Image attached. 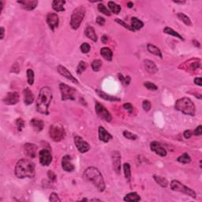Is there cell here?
Instances as JSON below:
<instances>
[{
  "mask_svg": "<svg viewBox=\"0 0 202 202\" xmlns=\"http://www.w3.org/2000/svg\"><path fill=\"white\" fill-rule=\"evenodd\" d=\"M49 136L54 141H61L66 137L65 128L59 122H55L49 128Z\"/></svg>",
  "mask_w": 202,
  "mask_h": 202,
  "instance_id": "8992f818",
  "label": "cell"
},
{
  "mask_svg": "<svg viewBox=\"0 0 202 202\" xmlns=\"http://www.w3.org/2000/svg\"><path fill=\"white\" fill-rule=\"evenodd\" d=\"M170 189L173 191H178V192L183 193V194H186V195L190 196V197H193V198H196L197 197V194H196V192L194 190L190 189L189 187H187L186 185H183L179 181H172L170 182Z\"/></svg>",
  "mask_w": 202,
  "mask_h": 202,
  "instance_id": "52a82bcc",
  "label": "cell"
},
{
  "mask_svg": "<svg viewBox=\"0 0 202 202\" xmlns=\"http://www.w3.org/2000/svg\"><path fill=\"white\" fill-rule=\"evenodd\" d=\"M194 83L196 84V85H199V86H201L202 84H201V77H196L195 79H194Z\"/></svg>",
  "mask_w": 202,
  "mask_h": 202,
  "instance_id": "11a10c76",
  "label": "cell"
},
{
  "mask_svg": "<svg viewBox=\"0 0 202 202\" xmlns=\"http://www.w3.org/2000/svg\"><path fill=\"white\" fill-rule=\"evenodd\" d=\"M144 65H145V69L146 71L149 74H155L157 71H158V68H157L156 65H155V62L153 61L149 60V59H146V60L144 61Z\"/></svg>",
  "mask_w": 202,
  "mask_h": 202,
  "instance_id": "7402d4cb",
  "label": "cell"
},
{
  "mask_svg": "<svg viewBox=\"0 0 202 202\" xmlns=\"http://www.w3.org/2000/svg\"><path fill=\"white\" fill-rule=\"evenodd\" d=\"M118 77H119V81H120L122 82V85H130V83H131V77H130V76H126V77H124V76L122 75V74H118Z\"/></svg>",
  "mask_w": 202,
  "mask_h": 202,
  "instance_id": "ab89813d",
  "label": "cell"
},
{
  "mask_svg": "<svg viewBox=\"0 0 202 202\" xmlns=\"http://www.w3.org/2000/svg\"><path fill=\"white\" fill-rule=\"evenodd\" d=\"M37 147L36 145L31 143H26L24 145V152L28 157L34 159L37 155Z\"/></svg>",
  "mask_w": 202,
  "mask_h": 202,
  "instance_id": "e0dca14e",
  "label": "cell"
},
{
  "mask_svg": "<svg viewBox=\"0 0 202 202\" xmlns=\"http://www.w3.org/2000/svg\"><path fill=\"white\" fill-rule=\"evenodd\" d=\"M19 4L22 5L25 10H32L37 7L38 5V1H34V0H25V1H17Z\"/></svg>",
  "mask_w": 202,
  "mask_h": 202,
  "instance_id": "44dd1931",
  "label": "cell"
},
{
  "mask_svg": "<svg viewBox=\"0 0 202 202\" xmlns=\"http://www.w3.org/2000/svg\"><path fill=\"white\" fill-rule=\"evenodd\" d=\"M173 2L177 4H184L185 2V1H173Z\"/></svg>",
  "mask_w": 202,
  "mask_h": 202,
  "instance_id": "94428289",
  "label": "cell"
},
{
  "mask_svg": "<svg viewBox=\"0 0 202 202\" xmlns=\"http://www.w3.org/2000/svg\"><path fill=\"white\" fill-rule=\"evenodd\" d=\"M150 149L152 152H155V154L159 155L160 156L164 157L167 155V152L165 148L164 147L162 144L159 141H152L150 144Z\"/></svg>",
  "mask_w": 202,
  "mask_h": 202,
  "instance_id": "7c38bea8",
  "label": "cell"
},
{
  "mask_svg": "<svg viewBox=\"0 0 202 202\" xmlns=\"http://www.w3.org/2000/svg\"><path fill=\"white\" fill-rule=\"evenodd\" d=\"M96 92L97 95H98L99 96L101 97V98L104 99V100H107V101H111V102H118V101H120L121 100L120 99L118 98V97L111 96L110 95H107V93H105V92H103V91L101 90H98V89H96Z\"/></svg>",
  "mask_w": 202,
  "mask_h": 202,
  "instance_id": "d4e9b609",
  "label": "cell"
},
{
  "mask_svg": "<svg viewBox=\"0 0 202 202\" xmlns=\"http://www.w3.org/2000/svg\"><path fill=\"white\" fill-rule=\"evenodd\" d=\"M164 32H165V33L168 34V35L173 36V37H177V38L180 39L181 40H184V39L182 38V37L180 35V34L178 33V32H175L173 28H170V27H165V28H164Z\"/></svg>",
  "mask_w": 202,
  "mask_h": 202,
  "instance_id": "836d02e7",
  "label": "cell"
},
{
  "mask_svg": "<svg viewBox=\"0 0 202 202\" xmlns=\"http://www.w3.org/2000/svg\"><path fill=\"white\" fill-rule=\"evenodd\" d=\"M91 201H94V200H96V201H101V200H100V199H96V198H94V199H91Z\"/></svg>",
  "mask_w": 202,
  "mask_h": 202,
  "instance_id": "6125c7cd",
  "label": "cell"
},
{
  "mask_svg": "<svg viewBox=\"0 0 202 202\" xmlns=\"http://www.w3.org/2000/svg\"><path fill=\"white\" fill-rule=\"evenodd\" d=\"M115 22H117V23H119V25H122V26H123L124 28H127V29H128V30H131V31H133V32H134V29H133L132 27H131V25H127V24H126L125 22H123V21L119 20V18H116V19H115Z\"/></svg>",
  "mask_w": 202,
  "mask_h": 202,
  "instance_id": "bcb514c9",
  "label": "cell"
},
{
  "mask_svg": "<svg viewBox=\"0 0 202 202\" xmlns=\"http://www.w3.org/2000/svg\"><path fill=\"white\" fill-rule=\"evenodd\" d=\"M153 179H154V180L155 181V182H156L158 185H160V186L167 187V185H168V182H167V180L165 179V178L154 175Z\"/></svg>",
  "mask_w": 202,
  "mask_h": 202,
  "instance_id": "1f68e13d",
  "label": "cell"
},
{
  "mask_svg": "<svg viewBox=\"0 0 202 202\" xmlns=\"http://www.w3.org/2000/svg\"><path fill=\"white\" fill-rule=\"evenodd\" d=\"M57 70H58V72H59L61 75L63 76L64 77L67 78L68 80H70V81H72L73 83H75V84L79 83L78 80H77V78H75L74 76H73V74H72L65 67H63V66L62 65L58 66V67H57Z\"/></svg>",
  "mask_w": 202,
  "mask_h": 202,
  "instance_id": "9a60e30c",
  "label": "cell"
},
{
  "mask_svg": "<svg viewBox=\"0 0 202 202\" xmlns=\"http://www.w3.org/2000/svg\"><path fill=\"white\" fill-rule=\"evenodd\" d=\"M16 177L18 179L33 178L35 176V164L27 159H22L17 161L14 169Z\"/></svg>",
  "mask_w": 202,
  "mask_h": 202,
  "instance_id": "7a4b0ae2",
  "label": "cell"
},
{
  "mask_svg": "<svg viewBox=\"0 0 202 202\" xmlns=\"http://www.w3.org/2000/svg\"><path fill=\"white\" fill-rule=\"evenodd\" d=\"M59 89H60L62 101H66L67 100H76L77 91H76V89L74 88L70 87V86H69V85H66L64 83H60L59 84Z\"/></svg>",
  "mask_w": 202,
  "mask_h": 202,
  "instance_id": "ba28073f",
  "label": "cell"
},
{
  "mask_svg": "<svg viewBox=\"0 0 202 202\" xmlns=\"http://www.w3.org/2000/svg\"><path fill=\"white\" fill-rule=\"evenodd\" d=\"M127 7H128L129 8H132V7H134V3H133L132 2H129L128 3H127Z\"/></svg>",
  "mask_w": 202,
  "mask_h": 202,
  "instance_id": "91938a15",
  "label": "cell"
},
{
  "mask_svg": "<svg viewBox=\"0 0 202 202\" xmlns=\"http://www.w3.org/2000/svg\"><path fill=\"white\" fill-rule=\"evenodd\" d=\"M20 100V96L17 92H10L7 94L2 101L7 105H14L17 104Z\"/></svg>",
  "mask_w": 202,
  "mask_h": 202,
  "instance_id": "5bb4252c",
  "label": "cell"
},
{
  "mask_svg": "<svg viewBox=\"0 0 202 202\" xmlns=\"http://www.w3.org/2000/svg\"><path fill=\"white\" fill-rule=\"evenodd\" d=\"M80 49H81V51L82 53L86 54V53H89V52H90L91 47H90V45L88 44V43H83V44L81 45Z\"/></svg>",
  "mask_w": 202,
  "mask_h": 202,
  "instance_id": "f6af8a7d",
  "label": "cell"
},
{
  "mask_svg": "<svg viewBox=\"0 0 202 202\" xmlns=\"http://www.w3.org/2000/svg\"><path fill=\"white\" fill-rule=\"evenodd\" d=\"M0 33H1V37H0V39L2 40L4 38V36H5V28L3 27H1L0 28Z\"/></svg>",
  "mask_w": 202,
  "mask_h": 202,
  "instance_id": "9f6ffc18",
  "label": "cell"
},
{
  "mask_svg": "<svg viewBox=\"0 0 202 202\" xmlns=\"http://www.w3.org/2000/svg\"><path fill=\"white\" fill-rule=\"evenodd\" d=\"M62 167L65 171L72 172L74 170L75 167L72 163L71 157L68 155H66L62 159Z\"/></svg>",
  "mask_w": 202,
  "mask_h": 202,
  "instance_id": "ac0fdd59",
  "label": "cell"
},
{
  "mask_svg": "<svg viewBox=\"0 0 202 202\" xmlns=\"http://www.w3.org/2000/svg\"><path fill=\"white\" fill-rule=\"evenodd\" d=\"M47 177H48L49 181H50L51 182H55V181H56L57 176L55 175V174L52 170H48V171H47Z\"/></svg>",
  "mask_w": 202,
  "mask_h": 202,
  "instance_id": "c3c4849f",
  "label": "cell"
},
{
  "mask_svg": "<svg viewBox=\"0 0 202 202\" xmlns=\"http://www.w3.org/2000/svg\"><path fill=\"white\" fill-rule=\"evenodd\" d=\"M39 158H40V163L43 166H49L52 161V152L48 149H42L39 152Z\"/></svg>",
  "mask_w": 202,
  "mask_h": 202,
  "instance_id": "8fae6325",
  "label": "cell"
},
{
  "mask_svg": "<svg viewBox=\"0 0 202 202\" xmlns=\"http://www.w3.org/2000/svg\"><path fill=\"white\" fill-rule=\"evenodd\" d=\"M193 44H194V46H196V47H200V43H199V42L197 41V40H193Z\"/></svg>",
  "mask_w": 202,
  "mask_h": 202,
  "instance_id": "680465c9",
  "label": "cell"
},
{
  "mask_svg": "<svg viewBox=\"0 0 202 202\" xmlns=\"http://www.w3.org/2000/svg\"><path fill=\"white\" fill-rule=\"evenodd\" d=\"M175 107L176 110L182 112L185 115H191V116H194L195 115V105H194L192 100L190 98H187V97L179 99L175 102Z\"/></svg>",
  "mask_w": 202,
  "mask_h": 202,
  "instance_id": "277c9868",
  "label": "cell"
},
{
  "mask_svg": "<svg viewBox=\"0 0 202 202\" xmlns=\"http://www.w3.org/2000/svg\"><path fill=\"white\" fill-rule=\"evenodd\" d=\"M131 27L133 28L134 31L136 30H140V28H143L144 23L140 20H139L137 17H134L131 18Z\"/></svg>",
  "mask_w": 202,
  "mask_h": 202,
  "instance_id": "83f0119b",
  "label": "cell"
},
{
  "mask_svg": "<svg viewBox=\"0 0 202 202\" xmlns=\"http://www.w3.org/2000/svg\"><path fill=\"white\" fill-rule=\"evenodd\" d=\"M92 68L94 71H99L100 69V67H102V62L100 59H95L92 62Z\"/></svg>",
  "mask_w": 202,
  "mask_h": 202,
  "instance_id": "60d3db41",
  "label": "cell"
},
{
  "mask_svg": "<svg viewBox=\"0 0 202 202\" xmlns=\"http://www.w3.org/2000/svg\"><path fill=\"white\" fill-rule=\"evenodd\" d=\"M113 138L111 134L103 126L99 127V139L104 143H107Z\"/></svg>",
  "mask_w": 202,
  "mask_h": 202,
  "instance_id": "d6986e66",
  "label": "cell"
},
{
  "mask_svg": "<svg viewBox=\"0 0 202 202\" xmlns=\"http://www.w3.org/2000/svg\"><path fill=\"white\" fill-rule=\"evenodd\" d=\"M15 124L16 126H17V130H18V131H22L24 127H25V121L22 119H21V118H19V119H17V120H16Z\"/></svg>",
  "mask_w": 202,
  "mask_h": 202,
  "instance_id": "ee69618b",
  "label": "cell"
},
{
  "mask_svg": "<svg viewBox=\"0 0 202 202\" xmlns=\"http://www.w3.org/2000/svg\"><path fill=\"white\" fill-rule=\"evenodd\" d=\"M183 135L185 139H189L190 138L191 136L193 135V132L191 131H190V130H187V131H185V132H184Z\"/></svg>",
  "mask_w": 202,
  "mask_h": 202,
  "instance_id": "db71d44e",
  "label": "cell"
},
{
  "mask_svg": "<svg viewBox=\"0 0 202 202\" xmlns=\"http://www.w3.org/2000/svg\"><path fill=\"white\" fill-rule=\"evenodd\" d=\"M98 10L100 12V13H104V15L106 16H111V11L102 3V2H100L98 5Z\"/></svg>",
  "mask_w": 202,
  "mask_h": 202,
  "instance_id": "8d00e7d4",
  "label": "cell"
},
{
  "mask_svg": "<svg viewBox=\"0 0 202 202\" xmlns=\"http://www.w3.org/2000/svg\"><path fill=\"white\" fill-rule=\"evenodd\" d=\"M147 49L149 51V52H150L151 54H153V55H156V56H159L160 59L163 58L162 53H161V51L157 47H155L153 44H149L147 45Z\"/></svg>",
  "mask_w": 202,
  "mask_h": 202,
  "instance_id": "f1b7e54d",
  "label": "cell"
},
{
  "mask_svg": "<svg viewBox=\"0 0 202 202\" xmlns=\"http://www.w3.org/2000/svg\"><path fill=\"white\" fill-rule=\"evenodd\" d=\"M66 4V1L64 0H54L52 2V8L56 12H62L65 10L64 5Z\"/></svg>",
  "mask_w": 202,
  "mask_h": 202,
  "instance_id": "484cf974",
  "label": "cell"
},
{
  "mask_svg": "<svg viewBox=\"0 0 202 202\" xmlns=\"http://www.w3.org/2000/svg\"><path fill=\"white\" fill-rule=\"evenodd\" d=\"M49 200H50V201H52V202L61 201V199L59 198V196H58V194H55V193H52V194H51Z\"/></svg>",
  "mask_w": 202,
  "mask_h": 202,
  "instance_id": "681fc988",
  "label": "cell"
},
{
  "mask_svg": "<svg viewBox=\"0 0 202 202\" xmlns=\"http://www.w3.org/2000/svg\"><path fill=\"white\" fill-rule=\"evenodd\" d=\"M123 170L125 178L129 182H131V165L128 163H126L123 164Z\"/></svg>",
  "mask_w": 202,
  "mask_h": 202,
  "instance_id": "e575fe53",
  "label": "cell"
},
{
  "mask_svg": "<svg viewBox=\"0 0 202 202\" xmlns=\"http://www.w3.org/2000/svg\"><path fill=\"white\" fill-rule=\"evenodd\" d=\"M85 35L87 38L90 39L91 40H92L93 42H96L97 40H98V37H97L96 33V31L92 26L90 25H88L85 29Z\"/></svg>",
  "mask_w": 202,
  "mask_h": 202,
  "instance_id": "603a6c76",
  "label": "cell"
},
{
  "mask_svg": "<svg viewBox=\"0 0 202 202\" xmlns=\"http://www.w3.org/2000/svg\"><path fill=\"white\" fill-rule=\"evenodd\" d=\"M52 96L53 94L51 88L44 86L40 89L37 100V105H36L37 111L39 113L43 115H48V108L52 100Z\"/></svg>",
  "mask_w": 202,
  "mask_h": 202,
  "instance_id": "6da1fadb",
  "label": "cell"
},
{
  "mask_svg": "<svg viewBox=\"0 0 202 202\" xmlns=\"http://www.w3.org/2000/svg\"><path fill=\"white\" fill-rule=\"evenodd\" d=\"M123 136L126 137V139H129V140H135L137 139V136L136 134H133V133L130 132L128 131H125L123 132Z\"/></svg>",
  "mask_w": 202,
  "mask_h": 202,
  "instance_id": "b9f144b4",
  "label": "cell"
},
{
  "mask_svg": "<svg viewBox=\"0 0 202 202\" xmlns=\"http://www.w3.org/2000/svg\"><path fill=\"white\" fill-rule=\"evenodd\" d=\"M177 161L178 162L181 163V164H186L191 162V158L187 153H183L177 159Z\"/></svg>",
  "mask_w": 202,
  "mask_h": 202,
  "instance_id": "d590c367",
  "label": "cell"
},
{
  "mask_svg": "<svg viewBox=\"0 0 202 202\" xmlns=\"http://www.w3.org/2000/svg\"><path fill=\"white\" fill-rule=\"evenodd\" d=\"M111 160L113 169L117 174L121 172V154L119 151H114L111 153Z\"/></svg>",
  "mask_w": 202,
  "mask_h": 202,
  "instance_id": "4fadbf2b",
  "label": "cell"
},
{
  "mask_svg": "<svg viewBox=\"0 0 202 202\" xmlns=\"http://www.w3.org/2000/svg\"><path fill=\"white\" fill-rule=\"evenodd\" d=\"M85 13H86V10L83 6H79L74 9L70 17V26L74 30L78 29L81 24L83 22Z\"/></svg>",
  "mask_w": 202,
  "mask_h": 202,
  "instance_id": "5b68a950",
  "label": "cell"
},
{
  "mask_svg": "<svg viewBox=\"0 0 202 202\" xmlns=\"http://www.w3.org/2000/svg\"><path fill=\"white\" fill-rule=\"evenodd\" d=\"M142 107H143L144 111H149L151 109V103L149 100H144L142 103Z\"/></svg>",
  "mask_w": 202,
  "mask_h": 202,
  "instance_id": "7dc6e473",
  "label": "cell"
},
{
  "mask_svg": "<svg viewBox=\"0 0 202 202\" xmlns=\"http://www.w3.org/2000/svg\"><path fill=\"white\" fill-rule=\"evenodd\" d=\"M83 177L85 180L91 182L93 185H95L99 191L104 192L105 190V182H104L102 174L99 170V169L94 167H88L84 171Z\"/></svg>",
  "mask_w": 202,
  "mask_h": 202,
  "instance_id": "3957f363",
  "label": "cell"
},
{
  "mask_svg": "<svg viewBox=\"0 0 202 202\" xmlns=\"http://www.w3.org/2000/svg\"><path fill=\"white\" fill-rule=\"evenodd\" d=\"M194 135L196 136H200L202 134V131H201V125H199L196 128V130L194 131Z\"/></svg>",
  "mask_w": 202,
  "mask_h": 202,
  "instance_id": "f5cc1de1",
  "label": "cell"
},
{
  "mask_svg": "<svg viewBox=\"0 0 202 202\" xmlns=\"http://www.w3.org/2000/svg\"><path fill=\"white\" fill-rule=\"evenodd\" d=\"M123 200L125 201H139L140 200V197L136 192H132L126 194Z\"/></svg>",
  "mask_w": 202,
  "mask_h": 202,
  "instance_id": "f546056e",
  "label": "cell"
},
{
  "mask_svg": "<svg viewBox=\"0 0 202 202\" xmlns=\"http://www.w3.org/2000/svg\"><path fill=\"white\" fill-rule=\"evenodd\" d=\"M123 107L125 110L128 111L129 113H132L133 111H134V107H133V105L131 104H130V103H126V104H123Z\"/></svg>",
  "mask_w": 202,
  "mask_h": 202,
  "instance_id": "f907efd6",
  "label": "cell"
},
{
  "mask_svg": "<svg viewBox=\"0 0 202 202\" xmlns=\"http://www.w3.org/2000/svg\"><path fill=\"white\" fill-rule=\"evenodd\" d=\"M46 20H47V25H49V28H50L52 31L55 30V28H57L58 25H59V16L57 15V13H48L47 15V17H46Z\"/></svg>",
  "mask_w": 202,
  "mask_h": 202,
  "instance_id": "2e32d148",
  "label": "cell"
},
{
  "mask_svg": "<svg viewBox=\"0 0 202 202\" xmlns=\"http://www.w3.org/2000/svg\"><path fill=\"white\" fill-rule=\"evenodd\" d=\"M24 103L25 105H30L34 101V94L28 88H25L23 90Z\"/></svg>",
  "mask_w": 202,
  "mask_h": 202,
  "instance_id": "ffe728a7",
  "label": "cell"
},
{
  "mask_svg": "<svg viewBox=\"0 0 202 202\" xmlns=\"http://www.w3.org/2000/svg\"><path fill=\"white\" fill-rule=\"evenodd\" d=\"M105 22H106L105 18H104L103 17L98 16V17H96V23L98 24V25H101V26H103V25H104Z\"/></svg>",
  "mask_w": 202,
  "mask_h": 202,
  "instance_id": "816d5d0a",
  "label": "cell"
},
{
  "mask_svg": "<svg viewBox=\"0 0 202 202\" xmlns=\"http://www.w3.org/2000/svg\"><path fill=\"white\" fill-rule=\"evenodd\" d=\"M177 17H179V20L182 21L187 26H191L192 25V22H191V20L190 19V17L185 15V14H184L183 13H178Z\"/></svg>",
  "mask_w": 202,
  "mask_h": 202,
  "instance_id": "d6a6232c",
  "label": "cell"
},
{
  "mask_svg": "<svg viewBox=\"0 0 202 202\" xmlns=\"http://www.w3.org/2000/svg\"><path fill=\"white\" fill-rule=\"evenodd\" d=\"M87 67H88V64L86 63V62H85V61H81V62H79L78 66H77V74H81L82 73H83V72L85 71V70H86Z\"/></svg>",
  "mask_w": 202,
  "mask_h": 202,
  "instance_id": "74e56055",
  "label": "cell"
},
{
  "mask_svg": "<svg viewBox=\"0 0 202 202\" xmlns=\"http://www.w3.org/2000/svg\"><path fill=\"white\" fill-rule=\"evenodd\" d=\"M74 144H75L77 150L81 153H85L90 149V145L79 136L74 137Z\"/></svg>",
  "mask_w": 202,
  "mask_h": 202,
  "instance_id": "30bf717a",
  "label": "cell"
},
{
  "mask_svg": "<svg viewBox=\"0 0 202 202\" xmlns=\"http://www.w3.org/2000/svg\"><path fill=\"white\" fill-rule=\"evenodd\" d=\"M95 109H96V112L97 115H98L99 117L100 118L103 120L106 121L107 122H111L112 120V117L111 115L110 114V112L107 110L105 107H104L103 104H100L99 102L96 103V106H95Z\"/></svg>",
  "mask_w": 202,
  "mask_h": 202,
  "instance_id": "9c48e42d",
  "label": "cell"
},
{
  "mask_svg": "<svg viewBox=\"0 0 202 202\" xmlns=\"http://www.w3.org/2000/svg\"><path fill=\"white\" fill-rule=\"evenodd\" d=\"M107 40H108V37L106 35H104L102 37H101V41L104 43V44H106L107 42Z\"/></svg>",
  "mask_w": 202,
  "mask_h": 202,
  "instance_id": "6f0895ef",
  "label": "cell"
},
{
  "mask_svg": "<svg viewBox=\"0 0 202 202\" xmlns=\"http://www.w3.org/2000/svg\"><path fill=\"white\" fill-rule=\"evenodd\" d=\"M107 5H108V7L111 10V11L112 13H115V14H119V13H120L121 10H122L120 6L118 5V4L115 3V2H111V1L108 2Z\"/></svg>",
  "mask_w": 202,
  "mask_h": 202,
  "instance_id": "4dcf8cb0",
  "label": "cell"
},
{
  "mask_svg": "<svg viewBox=\"0 0 202 202\" xmlns=\"http://www.w3.org/2000/svg\"><path fill=\"white\" fill-rule=\"evenodd\" d=\"M27 78H28V85H32L34 83V72L31 69L27 70Z\"/></svg>",
  "mask_w": 202,
  "mask_h": 202,
  "instance_id": "f35d334b",
  "label": "cell"
},
{
  "mask_svg": "<svg viewBox=\"0 0 202 202\" xmlns=\"http://www.w3.org/2000/svg\"><path fill=\"white\" fill-rule=\"evenodd\" d=\"M30 124L32 126L34 131L36 132H40L43 131V129L44 127V122L41 120V119H31Z\"/></svg>",
  "mask_w": 202,
  "mask_h": 202,
  "instance_id": "cb8c5ba5",
  "label": "cell"
},
{
  "mask_svg": "<svg viewBox=\"0 0 202 202\" xmlns=\"http://www.w3.org/2000/svg\"><path fill=\"white\" fill-rule=\"evenodd\" d=\"M144 85L145 86L146 89H148L149 90H152V91H156L158 89V87H157L156 85L155 84L152 83L150 81H146L144 83Z\"/></svg>",
  "mask_w": 202,
  "mask_h": 202,
  "instance_id": "7bdbcfd3",
  "label": "cell"
},
{
  "mask_svg": "<svg viewBox=\"0 0 202 202\" xmlns=\"http://www.w3.org/2000/svg\"><path fill=\"white\" fill-rule=\"evenodd\" d=\"M100 55H102L104 59L107 61H111L112 58H113V52L109 47H102L100 49Z\"/></svg>",
  "mask_w": 202,
  "mask_h": 202,
  "instance_id": "4316f807",
  "label": "cell"
}]
</instances>
